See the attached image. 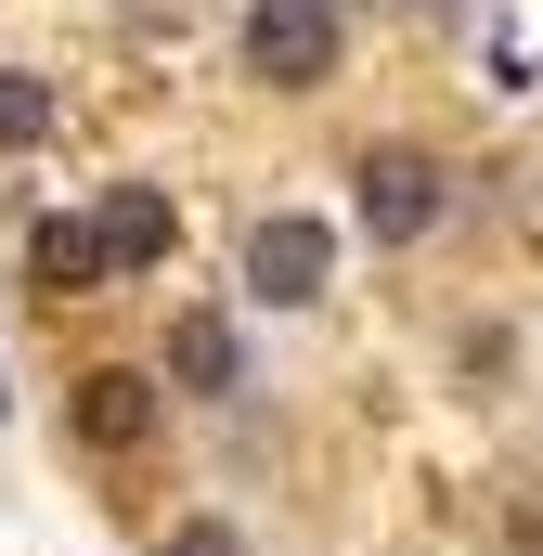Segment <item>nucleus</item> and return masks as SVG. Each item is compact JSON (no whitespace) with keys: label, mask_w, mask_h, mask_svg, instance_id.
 Here are the masks:
<instances>
[{"label":"nucleus","mask_w":543,"mask_h":556,"mask_svg":"<svg viewBox=\"0 0 543 556\" xmlns=\"http://www.w3.org/2000/svg\"><path fill=\"white\" fill-rule=\"evenodd\" d=\"M78 440H91V453H130V440H155V376H130V363L78 376Z\"/></svg>","instance_id":"obj_6"},{"label":"nucleus","mask_w":543,"mask_h":556,"mask_svg":"<svg viewBox=\"0 0 543 556\" xmlns=\"http://www.w3.org/2000/svg\"><path fill=\"white\" fill-rule=\"evenodd\" d=\"M39 130H52V78H26V65H0V155H26Z\"/></svg>","instance_id":"obj_8"},{"label":"nucleus","mask_w":543,"mask_h":556,"mask_svg":"<svg viewBox=\"0 0 543 556\" xmlns=\"http://www.w3.org/2000/svg\"><path fill=\"white\" fill-rule=\"evenodd\" d=\"M0 415H13V389H0Z\"/></svg>","instance_id":"obj_10"},{"label":"nucleus","mask_w":543,"mask_h":556,"mask_svg":"<svg viewBox=\"0 0 543 556\" xmlns=\"http://www.w3.org/2000/svg\"><path fill=\"white\" fill-rule=\"evenodd\" d=\"M324 285H337V220L260 207V220H247V298H260V311H311Z\"/></svg>","instance_id":"obj_3"},{"label":"nucleus","mask_w":543,"mask_h":556,"mask_svg":"<svg viewBox=\"0 0 543 556\" xmlns=\"http://www.w3.org/2000/svg\"><path fill=\"white\" fill-rule=\"evenodd\" d=\"M91 233H104V273H155V260L181 247V220H168V194H155V181H117V194L91 207Z\"/></svg>","instance_id":"obj_5"},{"label":"nucleus","mask_w":543,"mask_h":556,"mask_svg":"<svg viewBox=\"0 0 543 556\" xmlns=\"http://www.w3.org/2000/svg\"><path fill=\"white\" fill-rule=\"evenodd\" d=\"M26 273L52 285V298H91V285H117V273H104V233H91L78 207H52V220H26Z\"/></svg>","instance_id":"obj_7"},{"label":"nucleus","mask_w":543,"mask_h":556,"mask_svg":"<svg viewBox=\"0 0 543 556\" xmlns=\"http://www.w3.org/2000/svg\"><path fill=\"white\" fill-rule=\"evenodd\" d=\"M233 52H247V78H260V91H324V78H337V52H350V0H247Z\"/></svg>","instance_id":"obj_1"},{"label":"nucleus","mask_w":543,"mask_h":556,"mask_svg":"<svg viewBox=\"0 0 543 556\" xmlns=\"http://www.w3.org/2000/svg\"><path fill=\"white\" fill-rule=\"evenodd\" d=\"M168 389L233 402V389H247V324H233V311H181V324H168Z\"/></svg>","instance_id":"obj_4"},{"label":"nucleus","mask_w":543,"mask_h":556,"mask_svg":"<svg viewBox=\"0 0 543 556\" xmlns=\"http://www.w3.org/2000/svg\"><path fill=\"white\" fill-rule=\"evenodd\" d=\"M440 207H453V181H440V155H414V142H376V155L350 168V220H363L376 247H427Z\"/></svg>","instance_id":"obj_2"},{"label":"nucleus","mask_w":543,"mask_h":556,"mask_svg":"<svg viewBox=\"0 0 543 556\" xmlns=\"http://www.w3.org/2000/svg\"><path fill=\"white\" fill-rule=\"evenodd\" d=\"M168 556H247V531H233V518H181V531H168Z\"/></svg>","instance_id":"obj_9"}]
</instances>
